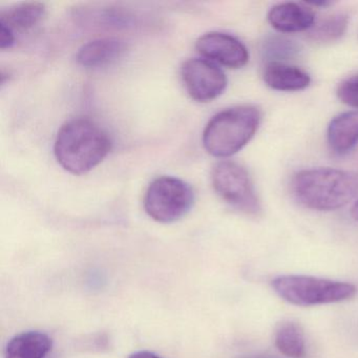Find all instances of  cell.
<instances>
[{
    "label": "cell",
    "instance_id": "obj_1",
    "mask_svg": "<svg viewBox=\"0 0 358 358\" xmlns=\"http://www.w3.org/2000/svg\"><path fill=\"white\" fill-rule=\"evenodd\" d=\"M112 148L103 129L87 118H74L62 125L54 152L58 163L73 175H85L100 164Z\"/></svg>",
    "mask_w": 358,
    "mask_h": 358
},
{
    "label": "cell",
    "instance_id": "obj_2",
    "mask_svg": "<svg viewBox=\"0 0 358 358\" xmlns=\"http://www.w3.org/2000/svg\"><path fill=\"white\" fill-rule=\"evenodd\" d=\"M292 192L307 208L336 210L357 198L358 173L327 167L305 169L293 178Z\"/></svg>",
    "mask_w": 358,
    "mask_h": 358
},
{
    "label": "cell",
    "instance_id": "obj_3",
    "mask_svg": "<svg viewBox=\"0 0 358 358\" xmlns=\"http://www.w3.org/2000/svg\"><path fill=\"white\" fill-rule=\"evenodd\" d=\"M257 106H238L217 113L203 133L205 150L217 158L234 156L245 148L261 124Z\"/></svg>",
    "mask_w": 358,
    "mask_h": 358
},
{
    "label": "cell",
    "instance_id": "obj_4",
    "mask_svg": "<svg viewBox=\"0 0 358 358\" xmlns=\"http://www.w3.org/2000/svg\"><path fill=\"white\" fill-rule=\"evenodd\" d=\"M272 287L285 301L303 307L347 301L357 291L349 282L306 275L278 276L272 280Z\"/></svg>",
    "mask_w": 358,
    "mask_h": 358
},
{
    "label": "cell",
    "instance_id": "obj_5",
    "mask_svg": "<svg viewBox=\"0 0 358 358\" xmlns=\"http://www.w3.org/2000/svg\"><path fill=\"white\" fill-rule=\"evenodd\" d=\"M194 204V192L183 180L169 176L157 178L144 196L146 213L159 223H173L185 217Z\"/></svg>",
    "mask_w": 358,
    "mask_h": 358
},
{
    "label": "cell",
    "instance_id": "obj_6",
    "mask_svg": "<svg viewBox=\"0 0 358 358\" xmlns=\"http://www.w3.org/2000/svg\"><path fill=\"white\" fill-rule=\"evenodd\" d=\"M211 183L220 198L236 210L255 217L262 213L252 180L247 169L238 163H217L211 171Z\"/></svg>",
    "mask_w": 358,
    "mask_h": 358
},
{
    "label": "cell",
    "instance_id": "obj_7",
    "mask_svg": "<svg viewBox=\"0 0 358 358\" xmlns=\"http://www.w3.org/2000/svg\"><path fill=\"white\" fill-rule=\"evenodd\" d=\"M181 76L188 95L202 103L217 99L227 87L225 73L217 64L202 58L186 60Z\"/></svg>",
    "mask_w": 358,
    "mask_h": 358
},
{
    "label": "cell",
    "instance_id": "obj_8",
    "mask_svg": "<svg viewBox=\"0 0 358 358\" xmlns=\"http://www.w3.org/2000/svg\"><path fill=\"white\" fill-rule=\"evenodd\" d=\"M196 49L209 62H217L232 70L246 66L249 62L247 48L232 35L209 32L196 41Z\"/></svg>",
    "mask_w": 358,
    "mask_h": 358
},
{
    "label": "cell",
    "instance_id": "obj_9",
    "mask_svg": "<svg viewBox=\"0 0 358 358\" xmlns=\"http://www.w3.org/2000/svg\"><path fill=\"white\" fill-rule=\"evenodd\" d=\"M127 50L123 39L106 37L85 43L79 49L76 59L87 69H100L118 62Z\"/></svg>",
    "mask_w": 358,
    "mask_h": 358
},
{
    "label": "cell",
    "instance_id": "obj_10",
    "mask_svg": "<svg viewBox=\"0 0 358 358\" xmlns=\"http://www.w3.org/2000/svg\"><path fill=\"white\" fill-rule=\"evenodd\" d=\"M268 22L280 33L309 31L315 24V13L303 3H284L274 6L268 13Z\"/></svg>",
    "mask_w": 358,
    "mask_h": 358
},
{
    "label": "cell",
    "instance_id": "obj_11",
    "mask_svg": "<svg viewBox=\"0 0 358 358\" xmlns=\"http://www.w3.org/2000/svg\"><path fill=\"white\" fill-rule=\"evenodd\" d=\"M263 79L268 87L280 92L303 91L311 83V77L307 72L280 62L266 64Z\"/></svg>",
    "mask_w": 358,
    "mask_h": 358
},
{
    "label": "cell",
    "instance_id": "obj_12",
    "mask_svg": "<svg viewBox=\"0 0 358 358\" xmlns=\"http://www.w3.org/2000/svg\"><path fill=\"white\" fill-rule=\"evenodd\" d=\"M327 137L329 146L335 154L351 152L358 143V110L343 113L333 118Z\"/></svg>",
    "mask_w": 358,
    "mask_h": 358
},
{
    "label": "cell",
    "instance_id": "obj_13",
    "mask_svg": "<svg viewBox=\"0 0 358 358\" xmlns=\"http://www.w3.org/2000/svg\"><path fill=\"white\" fill-rule=\"evenodd\" d=\"M53 341L47 333L28 331L14 336L8 343L5 358H45Z\"/></svg>",
    "mask_w": 358,
    "mask_h": 358
},
{
    "label": "cell",
    "instance_id": "obj_14",
    "mask_svg": "<svg viewBox=\"0 0 358 358\" xmlns=\"http://www.w3.org/2000/svg\"><path fill=\"white\" fill-rule=\"evenodd\" d=\"M45 15V6L41 3H22L12 6L0 12V24L8 27L10 30H31L43 20Z\"/></svg>",
    "mask_w": 358,
    "mask_h": 358
},
{
    "label": "cell",
    "instance_id": "obj_15",
    "mask_svg": "<svg viewBox=\"0 0 358 358\" xmlns=\"http://www.w3.org/2000/svg\"><path fill=\"white\" fill-rule=\"evenodd\" d=\"M274 341L278 351L288 357L303 358L306 355L305 334L297 322L286 320L278 324Z\"/></svg>",
    "mask_w": 358,
    "mask_h": 358
},
{
    "label": "cell",
    "instance_id": "obj_16",
    "mask_svg": "<svg viewBox=\"0 0 358 358\" xmlns=\"http://www.w3.org/2000/svg\"><path fill=\"white\" fill-rule=\"evenodd\" d=\"M349 18L345 14L335 13L316 20L308 31L309 38L317 43H330L343 36L348 28Z\"/></svg>",
    "mask_w": 358,
    "mask_h": 358
},
{
    "label": "cell",
    "instance_id": "obj_17",
    "mask_svg": "<svg viewBox=\"0 0 358 358\" xmlns=\"http://www.w3.org/2000/svg\"><path fill=\"white\" fill-rule=\"evenodd\" d=\"M299 45L294 41L280 37H274L266 43L264 52L266 55L276 59H286L299 53Z\"/></svg>",
    "mask_w": 358,
    "mask_h": 358
},
{
    "label": "cell",
    "instance_id": "obj_18",
    "mask_svg": "<svg viewBox=\"0 0 358 358\" xmlns=\"http://www.w3.org/2000/svg\"><path fill=\"white\" fill-rule=\"evenodd\" d=\"M336 94L343 104L358 108V74L341 81L337 87Z\"/></svg>",
    "mask_w": 358,
    "mask_h": 358
},
{
    "label": "cell",
    "instance_id": "obj_19",
    "mask_svg": "<svg viewBox=\"0 0 358 358\" xmlns=\"http://www.w3.org/2000/svg\"><path fill=\"white\" fill-rule=\"evenodd\" d=\"M15 43V33L8 27L0 24V49L6 50L13 47Z\"/></svg>",
    "mask_w": 358,
    "mask_h": 358
},
{
    "label": "cell",
    "instance_id": "obj_20",
    "mask_svg": "<svg viewBox=\"0 0 358 358\" xmlns=\"http://www.w3.org/2000/svg\"><path fill=\"white\" fill-rule=\"evenodd\" d=\"M129 358H162L150 351H138L129 356Z\"/></svg>",
    "mask_w": 358,
    "mask_h": 358
},
{
    "label": "cell",
    "instance_id": "obj_21",
    "mask_svg": "<svg viewBox=\"0 0 358 358\" xmlns=\"http://www.w3.org/2000/svg\"><path fill=\"white\" fill-rule=\"evenodd\" d=\"M351 215L355 221H358V201L351 208Z\"/></svg>",
    "mask_w": 358,
    "mask_h": 358
},
{
    "label": "cell",
    "instance_id": "obj_22",
    "mask_svg": "<svg viewBox=\"0 0 358 358\" xmlns=\"http://www.w3.org/2000/svg\"><path fill=\"white\" fill-rule=\"evenodd\" d=\"M242 358H271V357H267V356H246V357H242Z\"/></svg>",
    "mask_w": 358,
    "mask_h": 358
}]
</instances>
